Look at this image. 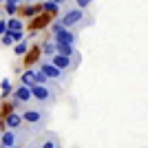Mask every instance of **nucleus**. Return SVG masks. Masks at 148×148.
Masks as SVG:
<instances>
[{
  "mask_svg": "<svg viewBox=\"0 0 148 148\" xmlns=\"http://www.w3.org/2000/svg\"><path fill=\"white\" fill-rule=\"evenodd\" d=\"M58 20H60V25L69 27V29H75V31L86 29V27H91L95 22V18L88 13V9H82L77 5H69Z\"/></svg>",
  "mask_w": 148,
  "mask_h": 148,
  "instance_id": "nucleus-1",
  "label": "nucleus"
},
{
  "mask_svg": "<svg viewBox=\"0 0 148 148\" xmlns=\"http://www.w3.org/2000/svg\"><path fill=\"white\" fill-rule=\"evenodd\" d=\"M20 115H22V122L27 126H31L33 130H44V126L49 124L51 119V113L47 106H40V104H29L25 108H20Z\"/></svg>",
  "mask_w": 148,
  "mask_h": 148,
  "instance_id": "nucleus-2",
  "label": "nucleus"
},
{
  "mask_svg": "<svg viewBox=\"0 0 148 148\" xmlns=\"http://www.w3.org/2000/svg\"><path fill=\"white\" fill-rule=\"evenodd\" d=\"M31 93H33V104L47 106V108H51V106L56 104L58 95H60L58 91H53L51 86H44V84H33V86H31Z\"/></svg>",
  "mask_w": 148,
  "mask_h": 148,
  "instance_id": "nucleus-3",
  "label": "nucleus"
},
{
  "mask_svg": "<svg viewBox=\"0 0 148 148\" xmlns=\"http://www.w3.org/2000/svg\"><path fill=\"white\" fill-rule=\"evenodd\" d=\"M51 36H53L56 42H69V44H75V47L80 42V31L60 25V20H56V22L51 25Z\"/></svg>",
  "mask_w": 148,
  "mask_h": 148,
  "instance_id": "nucleus-4",
  "label": "nucleus"
},
{
  "mask_svg": "<svg viewBox=\"0 0 148 148\" xmlns=\"http://www.w3.org/2000/svg\"><path fill=\"white\" fill-rule=\"evenodd\" d=\"M49 62H53L58 69H62L64 73L73 75L75 71H77V66H80L82 58H69V56H62V53H53V56H44Z\"/></svg>",
  "mask_w": 148,
  "mask_h": 148,
  "instance_id": "nucleus-5",
  "label": "nucleus"
},
{
  "mask_svg": "<svg viewBox=\"0 0 148 148\" xmlns=\"http://www.w3.org/2000/svg\"><path fill=\"white\" fill-rule=\"evenodd\" d=\"M40 69H42L44 73H47V77H51V80H56V82H60L62 86H66L69 82H71V75L69 73H64L62 69H58L53 62H49L47 58H44L42 62H40Z\"/></svg>",
  "mask_w": 148,
  "mask_h": 148,
  "instance_id": "nucleus-6",
  "label": "nucleus"
},
{
  "mask_svg": "<svg viewBox=\"0 0 148 148\" xmlns=\"http://www.w3.org/2000/svg\"><path fill=\"white\" fill-rule=\"evenodd\" d=\"M11 104L16 108H25V106L33 104V93H31V86H25V84H20L18 88H13L11 93Z\"/></svg>",
  "mask_w": 148,
  "mask_h": 148,
  "instance_id": "nucleus-7",
  "label": "nucleus"
},
{
  "mask_svg": "<svg viewBox=\"0 0 148 148\" xmlns=\"http://www.w3.org/2000/svg\"><path fill=\"white\" fill-rule=\"evenodd\" d=\"M36 142H38L40 148H58V146H62L58 133H42V135L36 137Z\"/></svg>",
  "mask_w": 148,
  "mask_h": 148,
  "instance_id": "nucleus-8",
  "label": "nucleus"
},
{
  "mask_svg": "<svg viewBox=\"0 0 148 148\" xmlns=\"http://www.w3.org/2000/svg\"><path fill=\"white\" fill-rule=\"evenodd\" d=\"M56 53H62V56H69V58H82L80 56V49L75 44H69V42H56Z\"/></svg>",
  "mask_w": 148,
  "mask_h": 148,
  "instance_id": "nucleus-9",
  "label": "nucleus"
},
{
  "mask_svg": "<svg viewBox=\"0 0 148 148\" xmlns=\"http://www.w3.org/2000/svg\"><path fill=\"white\" fill-rule=\"evenodd\" d=\"M5 126H7V128H22L25 122H22L20 111H11V113H9V115L5 117Z\"/></svg>",
  "mask_w": 148,
  "mask_h": 148,
  "instance_id": "nucleus-10",
  "label": "nucleus"
},
{
  "mask_svg": "<svg viewBox=\"0 0 148 148\" xmlns=\"http://www.w3.org/2000/svg\"><path fill=\"white\" fill-rule=\"evenodd\" d=\"M7 29H9V31H22V29H25V22H22L20 18L9 16V20H7Z\"/></svg>",
  "mask_w": 148,
  "mask_h": 148,
  "instance_id": "nucleus-11",
  "label": "nucleus"
},
{
  "mask_svg": "<svg viewBox=\"0 0 148 148\" xmlns=\"http://www.w3.org/2000/svg\"><path fill=\"white\" fill-rule=\"evenodd\" d=\"M20 84H25V86H33L36 84V77H33V69L25 71V73L20 75Z\"/></svg>",
  "mask_w": 148,
  "mask_h": 148,
  "instance_id": "nucleus-12",
  "label": "nucleus"
},
{
  "mask_svg": "<svg viewBox=\"0 0 148 148\" xmlns=\"http://www.w3.org/2000/svg\"><path fill=\"white\" fill-rule=\"evenodd\" d=\"M42 11L58 13V11H62V7L58 5V2H53V0H42Z\"/></svg>",
  "mask_w": 148,
  "mask_h": 148,
  "instance_id": "nucleus-13",
  "label": "nucleus"
},
{
  "mask_svg": "<svg viewBox=\"0 0 148 148\" xmlns=\"http://www.w3.org/2000/svg\"><path fill=\"white\" fill-rule=\"evenodd\" d=\"M20 2H16V0H9V2H5V13L7 16H13V13L18 11Z\"/></svg>",
  "mask_w": 148,
  "mask_h": 148,
  "instance_id": "nucleus-14",
  "label": "nucleus"
},
{
  "mask_svg": "<svg viewBox=\"0 0 148 148\" xmlns=\"http://www.w3.org/2000/svg\"><path fill=\"white\" fill-rule=\"evenodd\" d=\"M0 88H2V97H9V95L13 93V86H11V82H9V80L0 82Z\"/></svg>",
  "mask_w": 148,
  "mask_h": 148,
  "instance_id": "nucleus-15",
  "label": "nucleus"
},
{
  "mask_svg": "<svg viewBox=\"0 0 148 148\" xmlns=\"http://www.w3.org/2000/svg\"><path fill=\"white\" fill-rule=\"evenodd\" d=\"M22 11H25L27 18H31V16H36L38 11H42V5H40V7H33V5L29 2V5H25V9H22Z\"/></svg>",
  "mask_w": 148,
  "mask_h": 148,
  "instance_id": "nucleus-16",
  "label": "nucleus"
},
{
  "mask_svg": "<svg viewBox=\"0 0 148 148\" xmlns=\"http://www.w3.org/2000/svg\"><path fill=\"white\" fill-rule=\"evenodd\" d=\"M42 51H44V56H53L56 53V40H51V42H44L42 44Z\"/></svg>",
  "mask_w": 148,
  "mask_h": 148,
  "instance_id": "nucleus-17",
  "label": "nucleus"
},
{
  "mask_svg": "<svg viewBox=\"0 0 148 148\" xmlns=\"http://www.w3.org/2000/svg\"><path fill=\"white\" fill-rule=\"evenodd\" d=\"M13 51H16V56H25L27 51H29V44H27V40H22L20 44H16V47H13Z\"/></svg>",
  "mask_w": 148,
  "mask_h": 148,
  "instance_id": "nucleus-18",
  "label": "nucleus"
},
{
  "mask_svg": "<svg viewBox=\"0 0 148 148\" xmlns=\"http://www.w3.org/2000/svg\"><path fill=\"white\" fill-rule=\"evenodd\" d=\"M0 40H2V44H7V47H9V44H16V40H13V33H11L9 29L2 33V38H0Z\"/></svg>",
  "mask_w": 148,
  "mask_h": 148,
  "instance_id": "nucleus-19",
  "label": "nucleus"
},
{
  "mask_svg": "<svg viewBox=\"0 0 148 148\" xmlns=\"http://www.w3.org/2000/svg\"><path fill=\"white\" fill-rule=\"evenodd\" d=\"M93 2H95V0H73V5L82 7V9H88V7H91Z\"/></svg>",
  "mask_w": 148,
  "mask_h": 148,
  "instance_id": "nucleus-20",
  "label": "nucleus"
},
{
  "mask_svg": "<svg viewBox=\"0 0 148 148\" xmlns=\"http://www.w3.org/2000/svg\"><path fill=\"white\" fill-rule=\"evenodd\" d=\"M11 33H13V40H16V42H22V38H25L22 31H11Z\"/></svg>",
  "mask_w": 148,
  "mask_h": 148,
  "instance_id": "nucleus-21",
  "label": "nucleus"
},
{
  "mask_svg": "<svg viewBox=\"0 0 148 148\" xmlns=\"http://www.w3.org/2000/svg\"><path fill=\"white\" fill-rule=\"evenodd\" d=\"M5 31H7V20L2 18V20H0V38H2V33H5Z\"/></svg>",
  "mask_w": 148,
  "mask_h": 148,
  "instance_id": "nucleus-22",
  "label": "nucleus"
},
{
  "mask_svg": "<svg viewBox=\"0 0 148 148\" xmlns=\"http://www.w3.org/2000/svg\"><path fill=\"white\" fill-rule=\"evenodd\" d=\"M25 148H40V146H38V142H36V137H33V139H31V142L29 144H27V146Z\"/></svg>",
  "mask_w": 148,
  "mask_h": 148,
  "instance_id": "nucleus-23",
  "label": "nucleus"
},
{
  "mask_svg": "<svg viewBox=\"0 0 148 148\" xmlns=\"http://www.w3.org/2000/svg\"><path fill=\"white\" fill-rule=\"evenodd\" d=\"M29 2H33V0H22V5H29Z\"/></svg>",
  "mask_w": 148,
  "mask_h": 148,
  "instance_id": "nucleus-24",
  "label": "nucleus"
},
{
  "mask_svg": "<svg viewBox=\"0 0 148 148\" xmlns=\"http://www.w3.org/2000/svg\"><path fill=\"white\" fill-rule=\"evenodd\" d=\"M9 148H25V146H9Z\"/></svg>",
  "mask_w": 148,
  "mask_h": 148,
  "instance_id": "nucleus-25",
  "label": "nucleus"
},
{
  "mask_svg": "<svg viewBox=\"0 0 148 148\" xmlns=\"http://www.w3.org/2000/svg\"><path fill=\"white\" fill-rule=\"evenodd\" d=\"M0 2H2V5H5V2H9V0H0Z\"/></svg>",
  "mask_w": 148,
  "mask_h": 148,
  "instance_id": "nucleus-26",
  "label": "nucleus"
},
{
  "mask_svg": "<svg viewBox=\"0 0 148 148\" xmlns=\"http://www.w3.org/2000/svg\"><path fill=\"white\" fill-rule=\"evenodd\" d=\"M0 135H2V130H0Z\"/></svg>",
  "mask_w": 148,
  "mask_h": 148,
  "instance_id": "nucleus-27",
  "label": "nucleus"
},
{
  "mask_svg": "<svg viewBox=\"0 0 148 148\" xmlns=\"http://www.w3.org/2000/svg\"><path fill=\"white\" fill-rule=\"evenodd\" d=\"M58 148H62V146H58Z\"/></svg>",
  "mask_w": 148,
  "mask_h": 148,
  "instance_id": "nucleus-28",
  "label": "nucleus"
}]
</instances>
